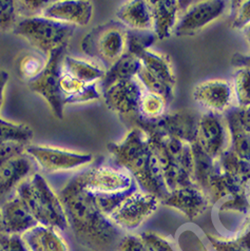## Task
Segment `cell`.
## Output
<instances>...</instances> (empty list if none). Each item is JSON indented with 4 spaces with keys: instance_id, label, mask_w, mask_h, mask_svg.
Wrapping results in <instances>:
<instances>
[{
    "instance_id": "obj_1",
    "label": "cell",
    "mask_w": 250,
    "mask_h": 251,
    "mask_svg": "<svg viewBox=\"0 0 250 251\" xmlns=\"http://www.w3.org/2000/svg\"><path fill=\"white\" fill-rule=\"evenodd\" d=\"M68 223L79 239L91 244H109L116 236V226L97 207L93 195L82 187L78 176L69 182L59 197Z\"/></svg>"
},
{
    "instance_id": "obj_2",
    "label": "cell",
    "mask_w": 250,
    "mask_h": 251,
    "mask_svg": "<svg viewBox=\"0 0 250 251\" xmlns=\"http://www.w3.org/2000/svg\"><path fill=\"white\" fill-rule=\"evenodd\" d=\"M16 194L39 225L65 229L68 220L58 195L38 173H33L17 187Z\"/></svg>"
},
{
    "instance_id": "obj_3",
    "label": "cell",
    "mask_w": 250,
    "mask_h": 251,
    "mask_svg": "<svg viewBox=\"0 0 250 251\" xmlns=\"http://www.w3.org/2000/svg\"><path fill=\"white\" fill-rule=\"evenodd\" d=\"M75 26L60 24L44 16L19 19L13 33L25 39L40 54L49 57L62 48H67Z\"/></svg>"
},
{
    "instance_id": "obj_4",
    "label": "cell",
    "mask_w": 250,
    "mask_h": 251,
    "mask_svg": "<svg viewBox=\"0 0 250 251\" xmlns=\"http://www.w3.org/2000/svg\"><path fill=\"white\" fill-rule=\"evenodd\" d=\"M128 30L117 20L97 25L80 43L81 51L106 70L127 52Z\"/></svg>"
},
{
    "instance_id": "obj_5",
    "label": "cell",
    "mask_w": 250,
    "mask_h": 251,
    "mask_svg": "<svg viewBox=\"0 0 250 251\" xmlns=\"http://www.w3.org/2000/svg\"><path fill=\"white\" fill-rule=\"evenodd\" d=\"M142 62L136 77L146 91L157 94L170 102L175 97L176 78L168 55L148 48L137 55Z\"/></svg>"
},
{
    "instance_id": "obj_6",
    "label": "cell",
    "mask_w": 250,
    "mask_h": 251,
    "mask_svg": "<svg viewBox=\"0 0 250 251\" xmlns=\"http://www.w3.org/2000/svg\"><path fill=\"white\" fill-rule=\"evenodd\" d=\"M77 176L82 187L93 195H115L138 189L131 174L120 167L99 165Z\"/></svg>"
},
{
    "instance_id": "obj_7",
    "label": "cell",
    "mask_w": 250,
    "mask_h": 251,
    "mask_svg": "<svg viewBox=\"0 0 250 251\" xmlns=\"http://www.w3.org/2000/svg\"><path fill=\"white\" fill-rule=\"evenodd\" d=\"M228 4L229 2L223 0H204L182 8L173 34L176 36H189L203 31L224 16L229 9Z\"/></svg>"
},
{
    "instance_id": "obj_8",
    "label": "cell",
    "mask_w": 250,
    "mask_h": 251,
    "mask_svg": "<svg viewBox=\"0 0 250 251\" xmlns=\"http://www.w3.org/2000/svg\"><path fill=\"white\" fill-rule=\"evenodd\" d=\"M159 201L155 195L137 189L129 193L108 218L117 227L133 230L156 211Z\"/></svg>"
},
{
    "instance_id": "obj_9",
    "label": "cell",
    "mask_w": 250,
    "mask_h": 251,
    "mask_svg": "<svg viewBox=\"0 0 250 251\" xmlns=\"http://www.w3.org/2000/svg\"><path fill=\"white\" fill-rule=\"evenodd\" d=\"M25 154L47 172H64L91 165L94 156L82 153L41 145H27Z\"/></svg>"
},
{
    "instance_id": "obj_10",
    "label": "cell",
    "mask_w": 250,
    "mask_h": 251,
    "mask_svg": "<svg viewBox=\"0 0 250 251\" xmlns=\"http://www.w3.org/2000/svg\"><path fill=\"white\" fill-rule=\"evenodd\" d=\"M66 49L62 48L53 52L48 57L45 70L36 79L29 83L31 91L43 97L44 100L50 107L53 115L61 120L64 117V100L60 91V74L61 61L66 55Z\"/></svg>"
},
{
    "instance_id": "obj_11",
    "label": "cell",
    "mask_w": 250,
    "mask_h": 251,
    "mask_svg": "<svg viewBox=\"0 0 250 251\" xmlns=\"http://www.w3.org/2000/svg\"><path fill=\"white\" fill-rule=\"evenodd\" d=\"M193 100L204 113L224 115L234 107L230 80L213 78L199 82L193 88Z\"/></svg>"
},
{
    "instance_id": "obj_12",
    "label": "cell",
    "mask_w": 250,
    "mask_h": 251,
    "mask_svg": "<svg viewBox=\"0 0 250 251\" xmlns=\"http://www.w3.org/2000/svg\"><path fill=\"white\" fill-rule=\"evenodd\" d=\"M145 89L137 77L114 82L103 90L101 96L108 109L125 118L138 117V107Z\"/></svg>"
},
{
    "instance_id": "obj_13",
    "label": "cell",
    "mask_w": 250,
    "mask_h": 251,
    "mask_svg": "<svg viewBox=\"0 0 250 251\" xmlns=\"http://www.w3.org/2000/svg\"><path fill=\"white\" fill-rule=\"evenodd\" d=\"M196 143L212 159H218L229 149V133L223 115L200 114L198 121Z\"/></svg>"
},
{
    "instance_id": "obj_14",
    "label": "cell",
    "mask_w": 250,
    "mask_h": 251,
    "mask_svg": "<svg viewBox=\"0 0 250 251\" xmlns=\"http://www.w3.org/2000/svg\"><path fill=\"white\" fill-rule=\"evenodd\" d=\"M150 149V138L142 127L134 125L120 143H112L108 150L116 167L128 171L137 159Z\"/></svg>"
},
{
    "instance_id": "obj_15",
    "label": "cell",
    "mask_w": 250,
    "mask_h": 251,
    "mask_svg": "<svg viewBox=\"0 0 250 251\" xmlns=\"http://www.w3.org/2000/svg\"><path fill=\"white\" fill-rule=\"evenodd\" d=\"M93 11V3L88 0H61L49 4L43 16L75 27L86 26L91 22Z\"/></svg>"
},
{
    "instance_id": "obj_16",
    "label": "cell",
    "mask_w": 250,
    "mask_h": 251,
    "mask_svg": "<svg viewBox=\"0 0 250 251\" xmlns=\"http://www.w3.org/2000/svg\"><path fill=\"white\" fill-rule=\"evenodd\" d=\"M200 115L188 110H178L166 113L155 122H149L153 127L180 141L192 144L197 138V127Z\"/></svg>"
},
{
    "instance_id": "obj_17",
    "label": "cell",
    "mask_w": 250,
    "mask_h": 251,
    "mask_svg": "<svg viewBox=\"0 0 250 251\" xmlns=\"http://www.w3.org/2000/svg\"><path fill=\"white\" fill-rule=\"evenodd\" d=\"M163 201L167 206L178 209L187 218L190 219L198 218L209 205V199L197 185L183 187L172 191Z\"/></svg>"
},
{
    "instance_id": "obj_18",
    "label": "cell",
    "mask_w": 250,
    "mask_h": 251,
    "mask_svg": "<svg viewBox=\"0 0 250 251\" xmlns=\"http://www.w3.org/2000/svg\"><path fill=\"white\" fill-rule=\"evenodd\" d=\"M34 162L25 153L0 163V200L5 199L13 189L32 176Z\"/></svg>"
},
{
    "instance_id": "obj_19",
    "label": "cell",
    "mask_w": 250,
    "mask_h": 251,
    "mask_svg": "<svg viewBox=\"0 0 250 251\" xmlns=\"http://www.w3.org/2000/svg\"><path fill=\"white\" fill-rule=\"evenodd\" d=\"M117 22L127 30L136 32H153V19L150 1L132 0L123 3L116 11Z\"/></svg>"
},
{
    "instance_id": "obj_20",
    "label": "cell",
    "mask_w": 250,
    "mask_h": 251,
    "mask_svg": "<svg viewBox=\"0 0 250 251\" xmlns=\"http://www.w3.org/2000/svg\"><path fill=\"white\" fill-rule=\"evenodd\" d=\"M0 212H1L2 227L6 233H25L38 225L29 209L17 194L4 201Z\"/></svg>"
},
{
    "instance_id": "obj_21",
    "label": "cell",
    "mask_w": 250,
    "mask_h": 251,
    "mask_svg": "<svg viewBox=\"0 0 250 251\" xmlns=\"http://www.w3.org/2000/svg\"><path fill=\"white\" fill-rule=\"evenodd\" d=\"M152 19H153V32L158 40L169 38L175 31L178 14L182 5L176 0H157L150 1Z\"/></svg>"
},
{
    "instance_id": "obj_22",
    "label": "cell",
    "mask_w": 250,
    "mask_h": 251,
    "mask_svg": "<svg viewBox=\"0 0 250 251\" xmlns=\"http://www.w3.org/2000/svg\"><path fill=\"white\" fill-rule=\"evenodd\" d=\"M59 86L65 106L67 103H83L100 100L101 99L100 83L87 85V83L75 79L62 69Z\"/></svg>"
},
{
    "instance_id": "obj_23",
    "label": "cell",
    "mask_w": 250,
    "mask_h": 251,
    "mask_svg": "<svg viewBox=\"0 0 250 251\" xmlns=\"http://www.w3.org/2000/svg\"><path fill=\"white\" fill-rule=\"evenodd\" d=\"M61 69L75 79L87 85L100 83L106 74V69L97 62L76 58L67 54L62 58Z\"/></svg>"
},
{
    "instance_id": "obj_24",
    "label": "cell",
    "mask_w": 250,
    "mask_h": 251,
    "mask_svg": "<svg viewBox=\"0 0 250 251\" xmlns=\"http://www.w3.org/2000/svg\"><path fill=\"white\" fill-rule=\"evenodd\" d=\"M55 229L38 224L25 231L23 238L32 251H67L64 240Z\"/></svg>"
},
{
    "instance_id": "obj_25",
    "label": "cell",
    "mask_w": 250,
    "mask_h": 251,
    "mask_svg": "<svg viewBox=\"0 0 250 251\" xmlns=\"http://www.w3.org/2000/svg\"><path fill=\"white\" fill-rule=\"evenodd\" d=\"M142 62L136 55L126 52L114 65L106 70V74L100 82V91L110 87L112 83L136 77L140 72Z\"/></svg>"
},
{
    "instance_id": "obj_26",
    "label": "cell",
    "mask_w": 250,
    "mask_h": 251,
    "mask_svg": "<svg viewBox=\"0 0 250 251\" xmlns=\"http://www.w3.org/2000/svg\"><path fill=\"white\" fill-rule=\"evenodd\" d=\"M223 116L229 133V149L241 159L250 162V134L241 127L232 108Z\"/></svg>"
},
{
    "instance_id": "obj_27",
    "label": "cell",
    "mask_w": 250,
    "mask_h": 251,
    "mask_svg": "<svg viewBox=\"0 0 250 251\" xmlns=\"http://www.w3.org/2000/svg\"><path fill=\"white\" fill-rule=\"evenodd\" d=\"M234 108H250V68L237 67L230 80Z\"/></svg>"
},
{
    "instance_id": "obj_28",
    "label": "cell",
    "mask_w": 250,
    "mask_h": 251,
    "mask_svg": "<svg viewBox=\"0 0 250 251\" xmlns=\"http://www.w3.org/2000/svg\"><path fill=\"white\" fill-rule=\"evenodd\" d=\"M47 62L48 57L36 51L25 53L18 58L16 65L20 78L30 83L43 73Z\"/></svg>"
},
{
    "instance_id": "obj_29",
    "label": "cell",
    "mask_w": 250,
    "mask_h": 251,
    "mask_svg": "<svg viewBox=\"0 0 250 251\" xmlns=\"http://www.w3.org/2000/svg\"><path fill=\"white\" fill-rule=\"evenodd\" d=\"M168 104L169 102L164 97L145 90L140 100L137 118L147 122H155L167 113L166 110Z\"/></svg>"
},
{
    "instance_id": "obj_30",
    "label": "cell",
    "mask_w": 250,
    "mask_h": 251,
    "mask_svg": "<svg viewBox=\"0 0 250 251\" xmlns=\"http://www.w3.org/2000/svg\"><path fill=\"white\" fill-rule=\"evenodd\" d=\"M33 130L25 124H15L0 117V145L10 143L29 144Z\"/></svg>"
},
{
    "instance_id": "obj_31",
    "label": "cell",
    "mask_w": 250,
    "mask_h": 251,
    "mask_svg": "<svg viewBox=\"0 0 250 251\" xmlns=\"http://www.w3.org/2000/svg\"><path fill=\"white\" fill-rule=\"evenodd\" d=\"M155 40H157L154 32H136L128 30L127 52L134 55L140 54L146 49L151 48Z\"/></svg>"
},
{
    "instance_id": "obj_32",
    "label": "cell",
    "mask_w": 250,
    "mask_h": 251,
    "mask_svg": "<svg viewBox=\"0 0 250 251\" xmlns=\"http://www.w3.org/2000/svg\"><path fill=\"white\" fill-rule=\"evenodd\" d=\"M229 5L232 13L231 27L234 30L243 31L250 25V0L230 2Z\"/></svg>"
},
{
    "instance_id": "obj_33",
    "label": "cell",
    "mask_w": 250,
    "mask_h": 251,
    "mask_svg": "<svg viewBox=\"0 0 250 251\" xmlns=\"http://www.w3.org/2000/svg\"><path fill=\"white\" fill-rule=\"evenodd\" d=\"M18 22L19 16L16 10L15 1L0 0V31L13 32Z\"/></svg>"
},
{
    "instance_id": "obj_34",
    "label": "cell",
    "mask_w": 250,
    "mask_h": 251,
    "mask_svg": "<svg viewBox=\"0 0 250 251\" xmlns=\"http://www.w3.org/2000/svg\"><path fill=\"white\" fill-rule=\"evenodd\" d=\"M51 2L49 0H20L15 1V4L19 17L31 18L43 16L44 11Z\"/></svg>"
},
{
    "instance_id": "obj_35",
    "label": "cell",
    "mask_w": 250,
    "mask_h": 251,
    "mask_svg": "<svg viewBox=\"0 0 250 251\" xmlns=\"http://www.w3.org/2000/svg\"><path fill=\"white\" fill-rule=\"evenodd\" d=\"M232 111L241 127L250 134V108L239 109L233 107Z\"/></svg>"
},
{
    "instance_id": "obj_36",
    "label": "cell",
    "mask_w": 250,
    "mask_h": 251,
    "mask_svg": "<svg viewBox=\"0 0 250 251\" xmlns=\"http://www.w3.org/2000/svg\"><path fill=\"white\" fill-rule=\"evenodd\" d=\"M9 81V74L4 70H0V110H1L3 99H4V90Z\"/></svg>"
},
{
    "instance_id": "obj_37",
    "label": "cell",
    "mask_w": 250,
    "mask_h": 251,
    "mask_svg": "<svg viewBox=\"0 0 250 251\" xmlns=\"http://www.w3.org/2000/svg\"><path fill=\"white\" fill-rule=\"evenodd\" d=\"M243 35H244V38H245V41L247 44V47L249 49V52H250V25L246 27L245 30H243Z\"/></svg>"
},
{
    "instance_id": "obj_38",
    "label": "cell",
    "mask_w": 250,
    "mask_h": 251,
    "mask_svg": "<svg viewBox=\"0 0 250 251\" xmlns=\"http://www.w3.org/2000/svg\"><path fill=\"white\" fill-rule=\"evenodd\" d=\"M4 230H3V227H2V222H1V212H0V234L3 233Z\"/></svg>"
}]
</instances>
